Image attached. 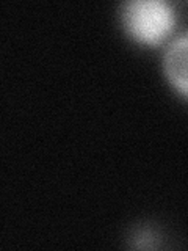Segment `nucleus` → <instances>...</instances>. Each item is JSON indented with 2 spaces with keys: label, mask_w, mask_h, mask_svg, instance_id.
I'll list each match as a JSON object with an SVG mask.
<instances>
[{
  "label": "nucleus",
  "mask_w": 188,
  "mask_h": 251,
  "mask_svg": "<svg viewBox=\"0 0 188 251\" xmlns=\"http://www.w3.org/2000/svg\"><path fill=\"white\" fill-rule=\"evenodd\" d=\"M121 18L129 36L146 46L163 43L176 25L174 11L163 0H132L124 3Z\"/></svg>",
  "instance_id": "1"
},
{
  "label": "nucleus",
  "mask_w": 188,
  "mask_h": 251,
  "mask_svg": "<svg viewBox=\"0 0 188 251\" xmlns=\"http://www.w3.org/2000/svg\"><path fill=\"white\" fill-rule=\"evenodd\" d=\"M163 69L172 88L188 99V33L177 36L168 46Z\"/></svg>",
  "instance_id": "2"
}]
</instances>
